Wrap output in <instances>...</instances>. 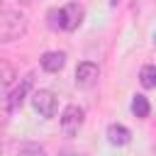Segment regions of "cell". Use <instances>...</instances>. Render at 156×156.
I'll return each mask as SVG.
<instances>
[{"mask_svg":"<svg viewBox=\"0 0 156 156\" xmlns=\"http://www.w3.org/2000/svg\"><path fill=\"white\" fill-rule=\"evenodd\" d=\"M27 32V17L15 10L0 12V41H15Z\"/></svg>","mask_w":156,"mask_h":156,"instance_id":"6da1fadb","label":"cell"},{"mask_svg":"<svg viewBox=\"0 0 156 156\" xmlns=\"http://www.w3.org/2000/svg\"><path fill=\"white\" fill-rule=\"evenodd\" d=\"M32 107H34V112H37L39 117L49 119V117H54V115H56L58 100H56V95H54L51 90L39 88V90H34V93H32Z\"/></svg>","mask_w":156,"mask_h":156,"instance_id":"7a4b0ae2","label":"cell"},{"mask_svg":"<svg viewBox=\"0 0 156 156\" xmlns=\"http://www.w3.org/2000/svg\"><path fill=\"white\" fill-rule=\"evenodd\" d=\"M85 122V110L80 105H66L63 112H61V129L66 136H76L78 129L83 127Z\"/></svg>","mask_w":156,"mask_h":156,"instance_id":"3957f363","label":"cell"},{"mask_svg":"<svg viewBox=\"0 0 156 156\" xmlns=\"http://www.w3.org/2000/svg\"><path fill=\"white\" fill-rule=\"evenodd\" d=\"M32 85H34V71H29V73L10 90V95H7V110H10V112H15V110H20V107L24 105V100H27Z\"/></svg>","mask_w":156,"mask_h":156,"instance_id":"277c9868","label":"cell"},{"mask_svg":"<svg viewBox=\"0 0 156 156\" xmlns=\"http://www.w3.org/2000/svg\"><path fill=\"white\" fill-rule=\"evenodd\" d=\"M98 76H100L98 63H93V61H80V63L76 66L73 80H76L78 88H93V85L98 83Z\"/></svg>","mask_w":156,"mask_h":156,"instance_id":"5b68a950","label":"cell"},{"mask_svg":"<svg viewBox=\"0 0 156 156\" xmlns=\"http://www.w3.org/2000/svg\"><path fill=\"white\" fill-rule=\"evenodd\" d=\"M61 15H63L61 29H63V32H76V29L80 27L83 17H85V10H83V5H78V2H68L66 7H61Z\"/></svg>","mask_w":156,"mask_h":156,"instance_id":"8992f818","label":"cell"},{"mask_svg":"<svg viewBox=\"0 0 156 156\" xmlns=\"http://www.w3.org/2000/svg\"><path fill=\"white\" fill-rule=\"evenodd\" d=\"M39 63H41V68L46 73H58L66 66V54L63 51H44L41 58H39Z\"/></svg>","mask_w":156,"mask_h":156,"instance_id":"52a82bcc","label":"cell"},{"mask_svg":"<svg viewBox=\"0 0 156 156\" xmlns=\"http://www.w3.org/2000/svg\"><path fill=\"white\" fill-rule=\"evenodd\" d=\"M105 134H107V141H110L112 146H127V144L132 141V132H129L124 124H119V122H112Z\"/></svg>","mask_w":156,"mask_h":156,"instance_id":"ba28073f","label":"cell"},{"mask_svg":"<svg viewBox=\"0 0 156 156\" xmlns=\"http://www.w3.org/2000/svg\"><path fill=\"white\" fill-rule=\"evenodd\" d=\"M129 110H132V115H134L136 119H146V117L151 115L149 98H146V95H141V93H136V95L132 98V105H129Z\"/></svg>","mask_w":156,"mask_h":156,"instance_id":"9c48e42d","label":"cell"},{"mask_svg":"<svg viewBox=\"0 0 156 156\" xmlns=\"http://www.w3.org/2000/svg\"><path fill=\"white\" fill-rule=\"evenodd\" d=\"M139 83H141V88H146V90H154V88H156V66H154V63L141 66V71H139Z\"/></svg>","mask_w":156,"mask_h":156,"instance_id":"30bf717a","label":"cell"},{"mask_svg":"<svg viewBox=\"0 0 156 156\" xmlns=\"http://www.w3.org/2000/svg\"><path fill=\"white\" fill-rule=\"evenodd\" d=\"M46 24H49V29H61V24H63V15H61V7H51L49 12H46Z\"/></svg>","mask_w":156,"mask_h":156,"instance_id":"8fae6325","label":"cell"},{"mask_svg":"<svg viewBox=\"0 0 156 156\" xmlns=\"http://www.w3.org/2000/svg\"><path fill=\"white\" fill-rule=\"evenodd\" d=\"M17 76H15V71H12V66H7V63H0V90H5L7 85H12V80H15Z\"/></svg>","mask_w":156,"mask_h":156,"instance_id":"7c38bea8","label":"cell"},{"mask_svg":"<svg viewBox=\"0 0 156 156\" xmlns=\"http://www.w3.org/2000/svg\"><path fill=\"white\" fill-rule=\"evenodd\" d=\"M17 156H46V151H44V146L29 141V144H22V146H20Z\"/></svg>","mask_w":156,"mask_h":156,"instance_id":"4fadbf2b","label":"cell"},{"mask_svg":"<svg viewBox=\"0 0 156 156\" xmlns=\"http://www.w3.org/2000/svg\"><path fill=\"white\" fill-rule=\"evenodd\" d=\"M117 2H119V0H110V5H112V7H115V5H117Z\"/></svg>","mask_w":156,"mask_h":156,"instance_id":"5bb4252c","label":"cell"},{"mask_svg":"<svg viewBox=\"0 0 156 156\" xmlns=\"http://www.w3.org/2000/svg\"><path fill=\"white\" fill-rule=\"evenodd\" d=\"M20 2H29V0H20Z\"/></svg>","mask_w":156,"mask_h":156,"instance_id":"9a60e30c","label":"cell"},{"mask_svg":"<svg viewBox=\"0 0 156 156\" xmlns=\"http://www.w3.org/2000/svg\"><path fill=\"white\" fill-rule=\"evenodd\" d=\"M154 44H156V34H154Z\"/></svg>","mask_w":156,"mask_h":156,"instance_id":"2e32d148","label":"cell"},{"mask_svg":"<svg viewBox=\"0 0 156 156\" xmlns=\"http://www.w3.org/2000/svg\"><path fill=\"white\" fill-rule=\"evenodd\" d=\"M0 156H2V149H0Z\"/></svg>","mask_w":156,"mask_h":156,"instance_id":"e0dca14e","label":"cell"}]
</instances>
